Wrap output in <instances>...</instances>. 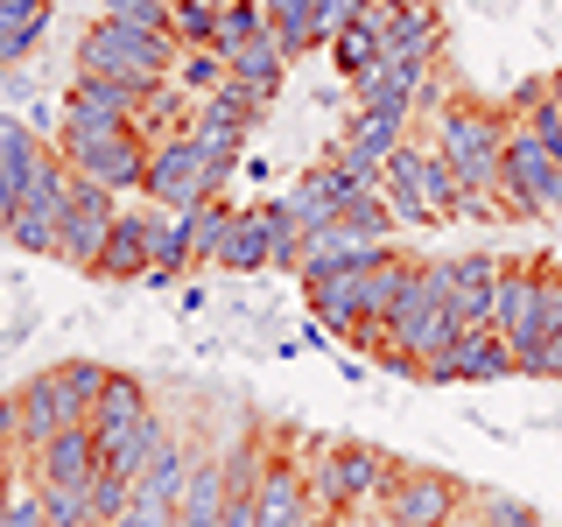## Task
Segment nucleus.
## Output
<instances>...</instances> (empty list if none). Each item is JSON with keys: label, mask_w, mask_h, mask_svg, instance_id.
<instances>
[{"label": "nucleus", "mask_w": 562, "mask_h": 527, "mask_svg": "<svg viewBox=\"0 0 562 527\" xmlns=\"http://www.w3.org/2000/svg\"><path fill=\"white\" fill-rule=\"evenodd\" d=\"M514 127H520L514 113L479 105V99H450L443 120H436V155L457 169V183L479 204L506 198V141H514ZM499 218H506V204H499Z\"/></svg>", "instance_id": "obj_1"}, {"label": "nucleus", "mask_w": 562, "mask_h": 527, "mask_svg": "<svg viewBox=\"0 0 562 527\" xmlns=\"http://www.w3.org/2000/svg\"><path fill=\"white\" fill-rule=\"evenodd\" d=\"M148 148L155 141L140 134L134 120H78V113H64L57 155L70 162V176H92V183L120 190V198L148 183Z\"/></svg>", "instance_id": "obj_2"}, {"label": "nucleus", "mask_w": 562, "mask_h": 527, "mask_svg": "<svg viewBox=\"0 0 562 527\" xmlns=\"http://www.w3.org/2000/svg\"><path fill=\"white\" fill-rule=\"evenodd\" d=\"M176 57H183L176 35H148V29H127V22H105V14L78 35V70L113 78V85H134V92L169 85L176 78Z\"/></svg>", "instance_id": "obj_3"}, {"label": "nucleus", "mask_w": 562, "mask_h": 527, "mask_svg": "<svg viewBox=\"0 0 562 527\" xmlns=\"http://www.w3.org/2000/svg\"><path fill=\"white\" fill-rule=\"evenodd\" d=\"M401 479V464L386 457L380 444H359V436H338V444H316V464H310V500H316V514H351V506H366V500H386Z\"/></svg>", "instance_id": "obj_4"}, {"label": "nucleus", "mask_w": 562, "mask_h": 527, "mask_svg": "<svg viewBox=\"0 0 562 527\" xmlns=\"http://www.w3.org/2000/svg\"><path fill=\"white\" fill-rule=\"evenodd\" d=\"M295 254H303V233H295L289 211L268 198V204H239V211H233V233H225V246H218V268H225V274L295 268Z\"/></svg>", "instance_id": "obj_5"}, {"label": "nucleus", "mask_w": 562, "mask_h": 527, "mask_svg": "<svg viewBox=\"0 0 562 527\" xmlns=\"http://www.w3.org/2000/svg\"><path fill=\"white\" fill-rule=\"evenodd\" d=\"M64 211H70V162L57 148L35 162L29 176V190H22V204H14V218H8V246H22V254H49L57 260V233H64Z\"/></svg>", "instance_id": "obj_6"}, {"label": "nucleus", "mask_w": 562, "mask_h": 527, "mask_svg": "<svg viewBox=\"0 0 562 527\" xmlns=\"http://www.w3.org/2000/svg\"><path fill=\"white\" fill-rule=\"evenodd\" d=\"M506 218H562V162L527 127L506 141Z\"/></svg>", "instance_id": "obj_7"}, {"label": "nucleus", "mask_w": 562, "mask_h": 527, "mask_svg": "<svg viewBox=\"0 0 562 527\" xmlns=\"http://www.w3.org/2000/svg\"><path fill=\"white\" fill-rule=\"evenodd\" d=\"M140 198L162 204V211H198V204L218 198V183H211L198 141H190V134L155 141V148H148V183H140Z\"/></svg>", "instance_id": "obj_8"}, {"label": "nucleus", "mask_w": 562, "mask_h": 527, "mask_svg": "<svg viewBox=\"0 0 562 527\" xmlns=\"http://www.w3.org/2000/svg\"><path fill=\"white\" fill-rule=\"evenodd\" d=\"M113 198H120V190L92 183V176H70V211H64V233H57V260H64V268H78V274L99 268L105 239H113V218H120Z\"/></svg>", "instance_id": "obj_9"}, {"label": "nucleus", "mask_w": 562, "mask_h": 527, "mask_svg": "<svg viewBox=\"0 0 562 527\" xmlns=\"http://www.w3.org/2000/svg\"><path fill=\"white\" fill-rule=\"evenodd\" d=\"M14 408H22V450H29V457L43 450V444H57L64 429H92V408H85V401L64 386L57 366H43V373H29V380H22Z\"/></svg>", "instance_id": "obj_10"}, {"label": "nucleus", "mask_w": 562, "mask_h": 527, "mask_svg": "<svg viewBox=\"0 0 562 527\" xmlns=\"http://www.w3.org/2000/svg\"><path fill=\"white\" fill-rule=\"evenodd\" d=\"M457 506H464V485L450 471H401L394 492L380 500V520L386 527H450Z\"/></svg>", "instance_id": "obj_11"}, {"label": "nucleus", "mask_w": 562, "mask_h": 527, "mask_svg": "<svg viewBox=\"0 0 562 527\" xmlns=\"http://www.w3.org/2000/svg\"><path fill=\"white\" fill-rule=\"evenodd\" d=\"M359 190H366L359 176H345L338 162H316V169L303 176V183H295L289 198H274V204L289 211V225L310 239V233H324V225H338V218H345V204L359 198Z\"/></svg>", "instance_id": "obj_12"}, {"label": "nucleus", "mask_w": 562, "mask_h": 527, "mask_svg": "<svg viewBox=\"0 0 562 527\" xmlns=\"http://www.w3.org/2000/svg\"><path fill=\"white\" fill-rule=\"evenodd\" d=\"M401 134H408V120H386V113H359L351 127L338 134V148H330V162L345 176H359V183H380L386 162H394Z\"/></svg>", "instance_id": "obj_13"}, {"label": "nucleus", "mask_w": 562, "mask_h": 527, "mask_svg": "<svg viewBox=\"0 0 562 527\" xmlns=\"http://www.w3.org/2000/svg\"><path fill=\"white\" fill-rule=\"evenodd\" d=\"M436 64H415V57H380L373 70H366L359 85H351V99H359V113H386V120H408L422 85H429Z\"/></svg>", "instance_id": "obj_14"}, {"label": "nucleus", "mask_w": 562, "mask_h": 527, "mask_svg": "<svg viewBox=\"0 0 562 527\" xmlns=\"http://www.w3.org/2000/svg\"><path fill=\"white\" fill-rule=\"evenodd\" d=\"M310 514H316L310 471L289 464V457H268V464H260V485H254V520L260 527H303Z\"/></svg>", "instance_id": "obj_15"}, {"label": "nucleus", "mask_w": 562, "mask_h": 527, "mask_svg": "<svg viewBox=\"0 0 562 527\" xmlns=\"http://www.w3.org/2000/svg\"><path fill=\"white\" fill-rule=\"evenodd\" d=\"M43 155H49V141L29 120H0V233H8V218H14V204H22V190H29Z\"/></svg>", "instance_id": "obj_16"}, {"label": "nucleus", "mask_w": 562, "mask_h": 527, "mask_svg": "<svg viewBox=\"0 0 562 527\" xmlns=\"http://www.w3.org/2000/svg\"><path fill=\"white\" fill-rule=\"evenodd\" d=\"M99 471V436L92 429H64L57 444H43L29 457V485H92Z\"/></svg>", "instance_id": "obj_17"}, {"label": "nucleus", "mask_w": 562, "mask_h": 527, "mask_svg": "<svg viewBox=\"0 0 562 527\" xmlns=\"http://www.w3.org/2000/svg\"><path fill=\"white\" fill-rule=\"evenodd\" d=\"M535 295H541V260H514V268L499 274V289H492V330H499L506 345L527 338V324H535Z\"/></svg>", "instance_id": "obj_18"}, {"label": "nucleus", "mask_w": 562, "mask_h": 527, "mask_svg": "<svg viewBox=\"0 0 562 527\" xmlns=\"http://www.w3.org/2000/svg\"><path fill=\"white\" fill-rule=\"evenodd\" d=\"M140 274H148V211H120L92 281H140Z\"/></svg>", "instance_id": "obj_19"}, {"label": "nucleus", "mask_w": 562, "mask_h": 527, "mask_svg": "<svg viewBox=\"0 0 562 527\" xmlns=\"http://www.w3.org/2000/svg\"><path fill=\"white\" fill-rule=\"evenodd\" d=\"M506 260L499 254H457L450 260V295L464 310V324H492V289H499Z\"/></svg>", "instance_id": "obj_20"}, {"label": "nucleus", "mask_w": 562, "mask_h": 527, "mask_svg": "<svg viewBox=\"0 0 562 527\" xmlns=\"http://www.w3.org/2000/svg\"><path fill=\"white\" fill-rule=\"evenodd\" d=\"M190 464H198V457H190V450L169 436V444L148 457V471L134 479V500H140V506H162V514H176V506H183V485H190Z\"/></svg>", "instance_id": "obj_21"}, {"label": "nucleus", "mask_w": 562, "mask_h": 527, "mask_svg": "<svg viewBox=\"0 0 562 527\" xmlns=\"http://www.w3.org/2000/svg\"><path fill=\"white\" fill-rule=\"evenodd\" d=\"M140 99H148V92H134V85H113V78L78 70V85L64 92V113H78V120H134Z\"/></svg>", "instance_id": "obj_22"}, {"label": "nucleus", "mask_w": 562, "mask_h": 527, "mask_svg": "<svg viewBox=\"0 0 562 527\" xmlns=\"http://www.w3.org/2000/svg\"><path fill=\"white\" fill-rule=\"evenodd\" d=\"M162 444H169V422L148 408V415L134 422V429H120L113 444H99V464H105V471H120V479H140V471H148V457L162 450Z\"/></svg>", "instance_id": "obj_23"}, {"label": "nucleus", "mask_w": 562, "mask_h": 527, "mask_svg": "<svg viewBox=\"0 0 562 527\" xmlns=\"http://www.w3.org/2000/svg\"><path fill=\"white\" fill-rule=\"evenodd\" d=\"M190 141H198L211 183L225 190V183H233V169H239V141H246V127H239V120H218L211 105H198V120H190Z\"/></svg>", "instance_id": "obj_24"}, {"label": "nucleus", "mask_w": 562, "mask_h": 527, "mask_svg": "<svg viewBox=\"0 0 562 527\" xmlns=\"http://www.w3.org/2000/svg\"><path fill=\"white\" fill-rule=\"evenodd\" d=\"M422 155H429V148H408V141H401L394 162H386V176H380V190H386V204H394L401 225H436L429 204H422Z\"/></svg>", "instance_id": "obj_25"}, {"label": "nucleus", "mask_w": 562, "mask_h": 527, "mask_svg": "<svg viewBox=\"0 0 562 527\" xmlns=\"http://www.w3.org/2000/svg\"><path fill=\"white\" fill-rule=\"evenodd\" d=\"M148 408H155L148 386H140L134 373H113V380H105V394H99V408H92V436H99V444H113V436L134 429Z\"/></svg>", "instance_id": "obj_26"}, {"label": "nucleus", "mask_w": 562, "mask_h": 527, "mask_svg": "<svg viewBox=\"0 0 562 527\" xmlns=\"http://www.w3.org/2000/svg\"><path fill=\"white\" fill-rule=\"evenodd\" d=\"M49 29V0H14V8H0V70H14L29 57L35 43H43Z\"/></svg>", "instance_id": "obj_27"}, {"label": "nucleus", "mask_w": 562, "mask_h": 527, "mask_svg": "<svg viewBox=\"0 0 562 527\" xmlns=\"http://www.w3.org/2000/svg\"><path fill=\"white\" fill-rule=\"evenodd\" d=\"M260 8H268V35L289 49V64L310 57L316 49V0H260Z\"/></svg>", "instance_id": "obj_28"}, {"label": "nucleus", "mask_w": 562, "mask_h": 527, "mask_svg": "<svg viewBox=\"0 0 562 527\" xmlns=\"http://www.w3.org/2000/svg\"><path fill=\"white\" fill-rule=\"evenodd\" d=\"M422 204H429V218L436 225H450V218H464V204H471V190L457 183V169L443 162V155H422Z\"/></svg>", "instance_id": "obj_29"}, {"label": "nucleus", "mask_w": 562, "mask_h": 527, "mask_svg": "<svg viewBox=\"0 0 562 527\" xmlns=\"http://www.w3.org/2000/svg\"><path fill=\"white\" fill-rule=\"evenodd\" d=\"M233 78H239V85H254L260 99H274V92H281V78H289V49H281L274 35H260V43H246L239 57H233Z\"/></svg>", "instance_id": "obj_30"}, {"label": "nucleus", "mask_w": 562, "mask_h": 527, "mask_svg": "<svg viewBox=\"0 0 562 527\" xmlns=\"http://www.w3.org/2000/svg\"><path fill=\"white\" fill-rule=\"evenodd\" d=\"M338 225H345L351 239H366V246H386V239H394V225H401V218H394V204H386V190H380V183H366L359 198L345 204V218H338Z\"/></svg>", "instance_id": "obj_31"}, {"label": "nucleus", "mask_w": 562, "mask_h": 527, "mask_svg": "<svg viewBox=\"0 0 562 527\" xmlns=\"http://www.w3.org/2000/svg\"><path fill=\"white\" fill-rule=\"evenodd\" d=\"M330 64H338V78H345V85H359L366 70L380 64V22H373V8H366V22H359V29H345L338 43H330Z\"/></svg>", "instance_id": "obj_32"}, {"label": "nucleus", "mask_w": 562, "mask_h": 527, "mask_svg": "<svg viewBox=\"0 0 562 527\" xmlns=\"http://www.w3.org/2000/svg\"><path fill=\"white\" fill-rule=\"evenodd\" d=\"M260 35H268V8H260V0H233V8H218V57L233 64L246 43H260Z\"/></svg>", "instance_id": "obj_33"}, {"label": "nucleus", "mask_w": 562, "mask_h": 527, "mask_svg": "<svg viewBox=\"0 0 562 527\" xmlns=\"http://www.w3.org/2000/svg\"><path fill=\"white\" fill-rule=\"evenodd\" d=\"M233 211L239 204H225V198H211V204L190 211V254L211 260V268H218V246H225V233H233Z\"/></svg>", "instance_id": "obj_34"}, {"label": "nucleus", "mask_w": 562, "mask_h": 527, "mask_svg": "<svg viewBox=\"0 0 562 527\" xmlns=\"http://www.w3.org/2000/svg\"><path fill=\"white\" fill-rule=\"evenodd\" d=\"M225 78H233V64H225L218 49H183V57H176V85H183V92L198 99V105H204L211 92H218Z\"/></svg>", "instance_id": "obj_35"}, {"label": "nucleus", "mask_w": 562, "mask_h": 527, "mask_svg": "<svg viewBox=\"0 0 562 527\" xmlns=\"http://www.w3.org/2000/svg\"><path fill=\"white\" fill-rule=\"evenodd\" d=\"M105 22H127L148 35H176V0H105Z\"/></svg>", "instance_id": "obj_36"}, {"label": "nucleus", "mask_w": 562, "mask_h": 527, "mask_svg": "<svg viewBox=\"0 0 562 527\" xmlns=\"http://www.w3.org/2000/svg\"><path fill=\"white\" fill-rule=\"evenodd\" d=\"M43 514H49V527H99L92 485H43Z\"/></svg>", "instance_id": "obj_37"}, {"label": "nucleus", "mask_w": 562, "mask_h": 527, "mask_svg": "<svg viewBox=\"0 0 562 527\" xmlns=\"http://www.w3.org/2000/svg\"><path fill=\"white\" fill-rule=\"evenodd\" d=\"M176 43H183V49H211V43H218V8H211V0H176Z\"/></svg>", "instance_id": "obj_38"}, {"label": "nucleus", "mask_w": 562, "mask_h": 527, "mask_svg": "<svg viewBox=\"0 0 562 527\" xmlns=\"http://www.w3.org/2000/svg\"><path fill=\"white\" fill-rule=\"evenodd\" d=\"M134 514V479H120V471H92V520H127Z\"/></svg>", "instance_id": "obj_39"}, {"label": "nucleus", "mask_w": 562, "mask_h": 527, "mask_svg": "<svg viewBox=\"0 0 562 527\" xmlns=\"http://www.w3.org/2000/svg\"><path fill=\"white\" fill-rule=\"evenodd\" d=\"M366 8H373V0H316V49H330L345 29H359Z\"/></svg>", "instance_id": "obj_40"}, {"label": "nucleus", "mask_w": 562, "mask_h": 527, "mask_svg": "<svg viewBox=\"0 0 562 527\" xmlns=\"http://www.w3.org/2000/svg\"><path fill=\"white\" fill-rule=\"evenodd\" d=\"M57 373H64V386L85 401V408H99V394H105V380H113V366H105V359H64Z\"/></svg>", "instance_id": "obj_41"}, {"label": "nucleus", "mask_w": 562, "mask_h": 527, "mask_svg": "<svg viewBox=\"0 0 562 527\" xmlns=\"http://www.w3.org/2000/svg\"><path fill=\"white\" fill-rule=\"evenodd\" d=\"M485 527H549L527 500H485Z\"/></svg>", "instance_id": "obj_42"}, {"label": "nucleus", "mask_w": 562, "mask_h": 527, "mask_svg": "<svg viewBox=\"0 0 562 527\" xmlns=\"http://www.w3.org/2000/svg\"><path fill=\"white\" fill-rule=\"evenodd\" d=\"M520 373H535V380H555V386H562V338H555V345H541L535 359L520 366Z\"/></svg>", "instance_id": "obj_43"}, {"label": "nucleus", "mask_w": 562, "mask_h": 527, "mask_svg": "<svg viewBox=\"0 0 562 527\" xmlns=\"http://www.w3.org/2000/svg\"><path fill=\"white\" fill-rule=\"evenodd\" d=\"M541 99H549V78H527V85H520V92H514V113L527 120V113H535V105H541Z\"/></svg>", "instance_id": "obj_44"}, {"label": "nucleus", "mask_w": 562, "mask_h": 527, "mask_svg": "<svg viewBox=\"0 0 562 527\" xmlns=\"http://www.w3.org/2000/svg\"><path fill=\"white\" fill-rule=\"evenodd\" d=\"M120 527H176V514H162V506H140V500H134V514L120 520Z\"/></svg>", "instance_id": "obj_45"}, {"label": "nucleus", "mask_w": 562, "mask_h": 527, "mask_svg": "<svg viewBox=\"0 0 562 527\" xmlns=\"http://www.w3.org/2000/svg\"><path fill=\"white\" fill-rule=\"evenodd\" d=\"M225 527H260V520H254V492H233V506H225Z\"/></svg>", "instance_id": "obj_46"}, {"label": "nucleus", "mask_w": 562, "mask_h": 527, "mask_svg": "<svg viewBox=\"0 0 562 527\" xmlns=\"http://www.w3.org/2000/svg\"><path fill=\"white\" fill-rule=\"evenodd\" d=\"M303 527H338V520H330V514H310V520H303Z\"/></svg>", "instance_id": "obj_47"}, {"label": "nucleus", "mask_w": 562, "mask_h": 527, "mask_svg": "<svg viewBox=\"0 0 562 527\" xmlns=\"http://www.w3.org/2000/svg\"><path fill=\"white\" fill-rule=\"evenodd\" d=\"M0 527H14V514H8V500H0Z\"/></svg>", "instance_id": "obj_48"}, {"label": "nucleus", "mask_w": 562, "mask_h": 527, "mask_svg": "<svg viewBox=\"0 0 562 527\" xmlns=\"http://www.w3.org/2000/svg\"><path fill=\"white\" fill-rule=\"evenodd\" d=\"M99 527H120V520H99Z\"/></svg>", "instance_id": "obj_49"}]
</instances>
